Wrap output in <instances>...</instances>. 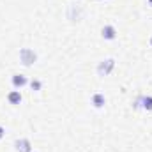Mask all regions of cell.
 Instances as JSON below:
<instances>
[{"instance_id": "1", "label": "cell", "mask_w": 152, "mask_h": 152, "mask_svg": "<svg viewBox=\"0 0 152 152\" xmlns=\"http://www.w3.org/2000/svg\"><path fill=\"white\" fill-rule=\"evenodd\" d=\"M20 57H21V62L25 64V66H32L34 62H36V53L32 51V50H21L20 51Z\"/></svg>"}, {"instance_id": "2", "label": "cell", "mask_w": 152, "mask_h": 152, "mask_svg": "<svg viewBox=\"0 0 152 152\" xmlns=\"http://www.w3.org/2000/svg\"><path fill=\"white\" fill-rule=\"evenodd\" d=\"M113 66H115V60H106V64L104 62H101L99 64V67H97V71H99V75L101 76H106V75H110V71L113 69Z\"/></svg>"}, {"instance_id": "3", "label": "cell", "mask_w": 152, "mask_h": 152, "mask_svg": "<svg viewBox=\"0 0 152 152\" xmlns=\"http://www.w3.org/2000/svg\"><path fill=\"white\" fill-rule=\"evenodd\" d=\"M16 149L20 152H30V142L28 140H18L16 142Z\"/></svg>"}, {"instance_id": "4", "label": "cell", "mask_w": 152, "mask_h": 152, "mask_svg": "<svg viewBox=\"0 0 152 152\" xmlns=\"http://www.w3.org/2000/svg\"><path fill=\"white\" fill-rule=\"evenodd\" d=\"M115 36H117V32H115V28L112 25H106L103 28V37L104 39H115Z\"/></svg>"}, {"instance_id": "5", "label": "cell", "mask_w": 152, "mask_h": 152, "mask_svg": "<svg viewBox=\"0 0 152 152\" xmlns=\"http://www.w3.org/2000/svg\"><path fill=\"white\" fill-rule=\"evenodd\" d=\"M7 99H9L11 104H20V103H21V94H20L18 90H14V92H11V94L7 96Z\"/></svg>"}, {"instance_id": "6", "label": "cell", "mask_w": 152, "mask_h": 152, "mask_svg": "<svg viewBox=\"0 0 152 152\" xmlns=\"http://www.w3.org/2000/svg\"><path fill=\"white\" fill-rule=\"evenodd\" d=\"M12 85L14 87H23V85H27V78L23 75H14L12 76Z\"/></svg>"}, {"instance_id": "7", "label": "cell", "mask_w": 152, "mask_h": 152, "mask_svg": "<svg viewBox=\"0 0 152 152\" xmlns=\"http://www.w3.org/2000/svg\"><path fill=\"white\" fill-rule=\"evenodd\" d=\"M92 103H94V106H96V108H101V106L104 104V96H103V94H94Z\"/></svg>"}, {"instance_id": "8", "label": "cell", "mask_w": 152, "mask_h": 152, "mask_svg": "<svg viewBox=\"0 0 152 152\" xmlns=\"http://www.w3.org/2000/svg\"><path fill=\"white\" fill-rule=\"evenodd\" d=\"M143 103H145L143 106H145L147 110H152V97H145V99H143Z\"/></svg>"}, {"instance_id": "9", "label": "cell", "mask_w": 152, "mask_h": 152, "mask_svg": "<svg viewBox=\"0 0 152 152\" xmlns=\"http://www.w3.org/2000/svg\"><path fill=\"white\" fill-rule=\"evenodd\" d=\"M32 88H41V81H32Z\"/></svg>"}, {"instance_id": "10", "label": "cell", "mask_w": 152, "mask_h": 152, "mask_svg": "<svg viewBox=\"0 0 152 152\" xmlns=\"http://www.w3.org/2000/svg\"><path fill=\"white\" fill-rule=\"evenodd\" d=\"M2 136H4V127L0 126V138H2Z\"/></svg>"}, {"instance_id": "11", "label": "cell", "mask_w": 152, "mask_h": 152, "mask_svg": "<svg viewBox=\"0 0 152 152\" xmlns=\"http://www.w3.org/2000/svg\"><path fill=\"white\" fill-rule=\"evenodd\" d=\"M149 2H151V5H152V0H149Z\"/></svg>"}, {"instance_id": "12", "label": "cell", "mask_w": 152, "mask_h": 152, "mask_svg": "<svg viewBox=\"0 0 152 152\" xmlns=\"http://www.w3.org/2000/svg\"><path fill=\"white\" fill-rule=\"evenodd\" d=\"M151 44H152V39H151Z\"/></svg>"}]
</instances>
